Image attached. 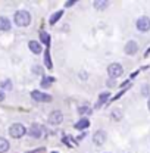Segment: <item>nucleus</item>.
<instances>
[{
  "mask_svg": "<svg viewBox=\"0 0 150 153\" xmlns=\"http://www.w3.org/2000/svg\"><path fill=\"white\" fill-rule=\"evenodd\" d=\"M13 22H15L18 27H27V25H30V22H31V15H30V12L25 10V9L16 10L15 15H13Z\"/></svg>",
  "mask_w": 150,
  "mask_h": 153,
  "instance_id": "1",
  "label": "nucleus"
},
{
  "mask_svg": "<svg viewBox=\"0 0 150 153\" xmlns=\"http://www.w3.org/2000/svg\"><path fill=\"white\" fill-rule=\"evenodd\" d=\"M9 134H10L12 138H21V137H24V135L27 134V128H25L22 124L16 122V124H12V125H10Z\"/></svg>",
  "mask_w": 150,
  "mask_h": 153,
  "instance_id": "2",
  "label": "nucleus"
},
{
  "mask_svg": "<svg viewBox=\"0 0 150 153\" xmlns=\"http://www.w3.org/2000/svg\"><path fill=\"white\" fill-rule=\"evenodd\" d=\"M108 74L111 78H118V76H121L124 74V68H122V65L121 63H111L109 66H108Z\"/></svg>",
  "mask_w": 150,
  "mask_h": 153,
  "instance_id": "3",
  "label": "nucleus"
},
{
  "mask_svg": "<svg viewBox=\"0 0 150 153\" xmlns=\"http://www.w3.org/2000/svg\"><path fill=\"white\" fill-rule=\"evenodd\" d=\"M31 97H33V100H36V102H41V103L52 102V96L47 94V93H43V91H40V90H34V91H31Z\"/></svg>",
  "mask_w": 150,
  "mask_h": 153,
  "instance_id": "4",
  "label": "nucleus"
},
{
  "mask_svg": "<svg viewBox=\"0 0 150 153\" xmlns=\"http://www.w3.org/2000/svg\"><path fill=\"white\" fill-rule=\"evenodd\" d=\"M135 25H137V30H138V31L147 33V31H150V18H147V16H141V18L137 19Z\"/></svg>",
  "mask_w": 150,
  "mask_h": 153,
  "instance_id": "5",
  "label": "nucleus"
},
{
  "mask_svg": "<svg viewBox=\"0 0 150 153\" xmlns=\"http://www.w3.org/2000/svg\"><path fill=\"white\" fill-rule=\"evenodd\" d=\"M106 141V131L103 130H97L93 135V143L96 146H103Z\"/></svg>",
  "mask_w": 150,
  "mask_h": 153,
  "instance_id": "6",
  "label": "nucleus"
},
{
  "mask_svg": "<svg viewBox=\"0 0 150 153\" xmlns=\"http://www.w3.org/2000/svg\"><path fill=\"white\" fill-rule=\"evenodd\" d=\"M62 121H63V114L60 111H53L49 115V122L52 125H59V124H62Z\"/></svg>",
  "mask_w": 150,
  "mask_h": 153,
  "instance_id": "7",
  "label": "nucleus"
},
{
  "mask_svg": "<svg viewBox=\"0 0 150 153\" xmlns=\"http://www.w3.org/2000/svg\"><path fill=\"white\" fill-rule=\"evenodd\" d=\"M137 50H138V44L134 41V40H130L127 44H125V47H124V52L127 53V55H135L137 53Z\"/></svg>",
  "mask_w": 150,
  "mask_h": 153,
  "instance_id": "8",
  "label": "nucleus"
},
{
  "mask_svg": "<svg viewBox=\"0 0 150 153\" xmlns=\"http://www.w3.org/2000/svg\"><path fill=\"white\" fill-rule=\"evenodd\" d=\"M27 133L30 134L33 138H40V137H41V133H43V128H41V125H38V124H33Z\"/></svg>",
  "mask_w": 150,
  "mask_h": 153,
  "instance_id": "9",
  "label": "nucleus"
},
{
  "mask_svg": "<svg viewBox=\"0 0 150 153\" xmlns=\"http://www.w3.org/2000/svg\"><path fill=\"white\" fill-rule=\"evenodd\" d=\"M28 47H30V50H31L34 55H40L41 50H43L40 41H36V40H30V41H28Z\"/></svg>",
  "mask_w": 150,
  "mask_h": 153,
  "instance_id": "10",
  "label": "nucleus"
},
{
  "mask_svg": "<svg viewBox=\"0 0 150 153\" xmlns=\"http://www.w3.org/2000/svg\"><path fill=\"white\" fill-rule=\"evenodd\" d=\"M74 127H75V130H79V131L87 130V128L90 127V121H88V118H81V119L75 124Z\"/></svg>",
  "mask_w": 150,
  "mask_h": 153,
  "instance_id": "11",
  "label": "nucleus"
},
{
  "mask_svg": "<svg viewBox=\"0 0 150 153\" xmlns=\"http://www.w3.org/2000/svg\"><path fill=\"white\" fill-rule=\"evenodd\" d=\"M109 97H111V93H109V91H103V93H100V96H99V102L94 105V108H96V109H97V108H100L103 103H106V102H108V99H109Z\"/></svg>",
  "mask_w": 150,
  "mask_h": 153,
  "instance_id": "12",
  "label": "nucleus"
},
{
  "mask_svg": "<svg viewBox=\"0 0 150 153\" xmlns=\"http://www.w3.org/2000/svg\"><path fill=\"white\" fill-rule=\"evenodd\" d=\"M10 30V21L6 16H0V31H7Z\"/></svg>",
  "mask_w": 150,
  "mask_h": 153,
  "instance_id": "13",
  "label": "nucleus"
},
{
  "mask_svg": "<svg viewBox=\"0 0 150 153\" xmlns=\"http://www.w3.org/2000/svg\"><path fill=\"white\" fill-rule=\"evenodd\" d=\"M40 41L44 43L47 47L50 46V34L46 33V31H40Z\"/></svg>",
  "mask_w": 150,
  "mask_h": 153,
  "instance_id": "14",
  "label": "nucleus"
},
{
  "mask_svg": "<svg viewBox=\"0 0 150 153\" xmlns=\"http://www.w3.org/2000/svg\"><path fill=\"white\" fill-rule=\"evenodd\" d=\"M9 141L6 140V138H3V137H0V153H6L9 150Z\"/></svg>",
  "mask_w": 150,
  "mask_h": 153,
  "instance_id": "15",
  "label": "nucleus"
},
{
  "mask_svg": "<svg viewBox=\"0 0 150 153\" xmlns=\"http://www.w3.org/2000/svg\"><path fill=\"white\" fill-rule=\"evenodd\" d=\"M63 15V10H57V12H55L52 16H50V19H49V22H50V25H55L57 21L60 19V16Z\"/></svg>",
  "mask_w": 150,
  "mask_h": 153,
  "instance_id": "16",
  "label": "nucleus"
},
{
  "mask_svg": "<svg viewBox=\"0 0 150 153\" xmlns=\"http://www.w3.org/2000/svg\"><path fill=\"white\" fill-rule=\"evenodd\" d=\"M44 65L47 66V69H52V68H53L52 57H50V52H49V50H46V53H44Z\"/></svg>",
  "mask_w": 150,
  "mask_h": 153,
  "instance_id": "17",
  "label": "nucleus"
},
{
  "mask_svg": "<svg viewBox=\"0 0 150 153\" xmlns=\"http://www.w3.org/2000/svg\"><path fill=\"white\" fill-rule=\"evenodd\" d=\"M53 81H55L53 76H43V79H41V87H43V88H46V87L49 88Z\"/></svg>",
  "mask_w": 150,
  "mask_h": 153,
  "instance_id": "18",
  "label": "nucleus"
},
{
  "mask_svg": "<svg viewBox=\"0 0 150 153\" xmlns=\"http://www.w3.org/2000/svg\"><path fill=\"white\" fill-rule=\"evenodd\" d=\"M93 111H91V108H90V105H87V103H84L82 106H79L78 108V114L79 115H84V114H91Z\"/></svg>",
  "mask_w": 150,
  "mask_h": 153,
  "instance_id": "19",
  "label": "nucleus"
},
{
  "mask_svg": "<svg viewBox=\"0 0 150 153\" xmlns=\"http://www.w3.org/2000/svg\"><path fill=\"white\" fill-rule=\"evenodd\" d=\"M12 88V81L10 79H4L0 82V90H10Z\"/></svg>",
  "mask_w": 150,
  "mask_h": 153,
  "instance_id": "20",
  "label": "nucleus"
},
{
  "mask_svg": "<svg viewBox=\"0 0 150 153\" xmlns=\"http://www.w3.org/2000/svg\"><path fill=\"white\" fill-rule=\"evenodd\" d=\"M93 6L96 9H106L108 7V1H94Z\"/></svg>",
  "mask_w": 150,
  "mask_h": 153,
  "instance_id": "21",
  "label": "nucleus"
},
{
  "mask_svg": "<svg viewBox=\"0 0 150 153\" xmlns=\"http://www.w3.org/2000/svg\"><path fill=\"white\" fill-rule=\"evenodd\" d=\"M112 118H113V119H121V118H122L121 111H119V109H115V111L112 112Z\"/></svg>",
  "mask_w": 150,
  "mask_h": 153,
  "instance_id": "22",
  "label": "nucleus"
},
{
  "mask_svg": "<svg viewBox=\"0 0 150 153\" xmlns=\"http://www.w3.org/2000/svg\"><path fill=\"white\" fill-rule=\"evenodd\" d=\"M141 94L143 96H150V85H143V90H141Z\"/></svg>",
  "mask_w": 150,
  "mask_h": 153,
  "instance_id": "23",
  "label": "nucleus"
},
{
  "mask_svg": "<svg viewBox=\"0 0 150 153\" xmlns=\"http://www.w3.org/2000/svg\"><path fill=\"white\" fill-rule=\"evenodd\" d=\"M125 90H127V88H122V90H121V91H119L118 94L115 96V97H113V99H112V100H111V102H113V100H118V99H119L121 96H122V94H124V93H125Z\"/></svg>",
  "mask_w": 150,
  "mask_h": 153,
  "instance_id": "24",
  "label": "nucleus"
},
{
  "mask_svg": "<svg viewBox=\"0 0 150 153\" xmlns=\"http://www.w3.org/2000/svg\"><path fill=\"white\" fill-rule=\"evenodd\" d=\"M79 78L85 81V79H87V72H79Z\"/></svg>",
  "mask_w": 150,
  "mask_h": 153,
  "instance_id": "25",
  "label": "nucleus"
},
{
  "mask_svg": "<svg viewBox=\"0 0 150 153\" xmlns=\"http://www.w3.org/2000/svg\"><path fill=\"white\" fill-rule=\"evenodd\" d=\"M85 135H87V133H85V131H82V133L78 135V140H82V138H85Z\"/></svg>",
  "mask_w": 150,
  "mask_h": 153,
  "instance_id": "26",
  "label": "nucleus"
},
{
  "mask_svg": "<svg viewBox=\"0 0 150 153\" xmlns=\"http://www.w3.org/2000/svg\"><path fill=\"white\" fill-rule=\"evenodd\" d=\"M4 97H6V96H4V91H3V90H0V102H3V100H4Z\"/></svg>",
  "mask_w": 150,
  "mask_h": 153,
  "instance_id": "27",
  "label": "nucleus"
},
{
  "mask_svg": "<svg viewBox=\"0 0 150 153\" xmlns=\"http://www.w3.org/2000/svg\"><path fill=\"white\" fill-rule=\"evenodd\" d=\"M72 4H75V0H72V1H66V7H71Z\"/></svg>",
  "mask_w": 150,
  "mask_h": 153,
  "instance_id": "28",
  "label": "nucleus"
},
{
  "mask_svg": "<svg viewBox=\"0 0 150 153\" xmlns=\"http://www.w3.org/2000/svg\"><path fill=\"white\" fill-rule=\"evenodd\" d=\"M33 71L37 72V74H41V69H40V68H33Z\"/></svg>",
  "mask_w": 150,
  "mask_h": 153,
  "instance_id": "29",
  "label": "nucleus"
},
{
  "mask_svg": "<svg viewBox=\"0 0 150 153\" xmlns=\"http://www.w3.org/2000/svg\"><path fill=\"white\" fill-rule=\"evenodd\" d=\"M137 74H138V71H135V72H132V74H131V78H135V76H137Z\"/></svg>",
  "mask_w": 150,
  "mask_h": 153,
  "instance_id": "30",
  "label": "nucleus"
},
{
  "mask_svg": "<svg viewBox=\"0 0 150 153\" xmlns=\"http://www.w3.org/2000/svg\"><path fill=\"white\" fill-rule=\"evenodd\" d=\"M147 108H149V111H150V99L147 100Z\"/></svg>",
  "mask_w": 150,
  "mask_h": 153,
  "instance_id": "31",
  "label": "nucleus"
},
{
  "mask_svg": "<svg viewBox=\"0 0 150 153\" xmlns=\"http://www.w3.org/2000/svg\"><path fill=\"white\" fill-rule=\"evenodd\" d=\"M149 53H150V49H149V50H147V52H146V56H147V55H149Z\"/></svg>",
  "mask_w": 150,
  "mask_h": 153,
  "instance_id": "32",
  "label": "nucleus"
},
{
  "mask_svg": "<svg viewBox=\"0 0 150 153\" xmlns=\"http://www.w3.org/2000/svg\"><path fill=\"white\" fill-rule=\"evenodd\" d=\"M52 153H57V152H52Z\"/></svg>",
  "mask_w": 150,
  "mask_h": 153,
  "instance_id": "33",
  "label": "nucleus"
}]
</instances>
